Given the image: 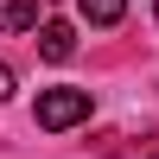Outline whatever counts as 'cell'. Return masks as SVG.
<instances>
[{"instance_id":"cell-1","label":"cell","mask_w":159,"mask_h":159,"mask_svg":"<svg viewBox=\"0 0 159 159\" xmlns=\"http://www.w3.org/2000/svg\"><path fill=\"white\" fill-rule=\"evenodd\" d=\"M32 121L45 127V134H64V127L89 121V89H38V108Z\"/></svg>"},{"instance_id":"cell-2","label":"cell","mask_w":159,"mask_h":159,"mask_svg":"<svg viewBox=\"0 0 159 159\" xmlns=\"http://www.w3.org/2000/svg\"><path fill=\"white\" fill-rule=\"evenodd\" d=\"M38 57L70 64V57H76V32H70L64 19H45V25H38Z\"/></svg>"},{"instance_id":"cell-3","label":"cell","mask_w":159,"mask_h":159,"mask_svg":"<svg viewBox=\"0 0 159 159\" xmlns=\"http://www.w3.org/2000/svg\"><path fill=\"white\" fill-rule=\"evenodd\" d=\"M38 25V0H0V32H32Z\"/></svg>"},{"instance_id":"cell-4","label":"cell","mask_w":159,"mask_h":159,"mask_svg":"<svg viewBox=\"0 0 159 159\" xmlns=\"http://www.w3.org/2000/svg\"><path fill=\"white\" fill-rule=\"evenodd\" d=\"M76 13H83L89 25H121V13H127V0H76Z\"/></svg>"},{"instance_id":"cell-5","label":"cell","mask_w":159,"mask_h":159,"mask_svg":"<svg viewBox=\"0 0 159 159\" xmlns=\"http://www.w3.org/2000/svg\"><path fill=\"white\" fill-rule=\"evenodd\" d=\"M7 96H13V70L0 64V102H7Z\"/></svg>"},{"instance_id":"cell-6","label":"cell","mask_w":159,"mask_h":159,"mask_svg":"<svg viewBox=\"0 0 159 159\" xmlns=\"http://www.w3.org/2000/svg\"><path fill=\"white\" fill-rule=\"evenodd\" d=\"M153 159H159V153H153Z\"/></svg>"}]
</instances>
